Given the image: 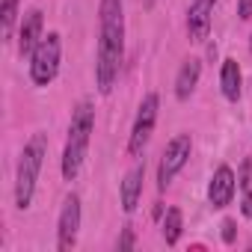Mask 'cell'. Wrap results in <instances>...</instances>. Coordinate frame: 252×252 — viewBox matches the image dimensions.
I'll return each mask as SVG.
<instances>
[{
    "mask_svg": "<svg viewBox=\"0 0 252 252\" xmlns=\"http://www.w3.org/2000/svg\"><path fill=\"white\" fill-rule=\"evenodd\" d=\"M220 86H222V95H225L228 101H237V98H240V65H237V60H231V57L222 60Z\"/></svg>",
    "mask_w": 252,
    "mask_h": 252,
    "instance_id": "13",
    "label": "cell"
},
{
    "mask_svg": "<svg viewBox=\"0 0 252 252\" xmlns=\"http://www.w3.org/2000/svg\"><path fill=\"white\" fill-rule=\"evenodd\" d=\"M222 243H234V237H237V222L234 220H222Z\"/></svg>",
    "mask_w": 252,
    "mask_h": 252,
    "instance_id": "17",
    "label": "cell"
},
{
    "mask_svg": "<svg viewBox=\"0 0 252 252\" xmlns=\"http://www.w3.org/2000/svg\"><path fill=\"white\" fill-rule=\"evenodd\" d=\"M92 128H95V110L89 101H80L71 113V125H68V140H65V149H63V178L65 181H74L83 160H86V152H89V140H92Z\"/></svg>",
    "mask_w": 252,
    "mask_h": 252,
    "instance_id": "2",
    "label": "cell"
},
{
    "mask_svg": "<svg viewBox=\"0 0 252 252\" xmlns=\"http://www.w3.org/2000/svg\"><path fill=\"white\" fill-rule=\"evenodd\" d=\"M60 57H63L60 33H48L30 57V80L36 86H51L60 74Z\"/></svg>",
    "mask_w": 252,
    "mask_h": 252,
    "instance_id": "4",
    "label": "cell"
},
{
    "mask_svg": "<svg viewBox=\"0 0 252 252\" xmlns=\"http://www.w3.org/2000/svg\"><path fill=\"white\" fill-rule=\"evenodd\" d=\"M143 178H146V163H137L128 175L122 178L119 199H122V211H125V214H134V211H137L140 196H143Z\"/></svg>",
    "mask_w": 252,
    "mask_h": 252,
    "instance_id": "11",
    "label": "cell"
},
{
    "mask_svg": "<svg viewBox=\"0 0 252 252\" xmlns=\"http://www.w3.org/2000/svg\"><path fill=\"white\" fill-rule=\"evenodd\" d=\"M116 246H119V252H131V249L137 246V237H134V228H131V225L122 228V237H119Z\"/></svg>",
    "mask_w": 252,
    "mask_h": 252,
    "instance_id": "16",
    "label": "cell"
},
{
    "mask_svg": "<svg viewBox=\"0 0 252 252\" xmlns=\"http://www.w3.org/2000/svg\"><path fill=\"white\" fill-rule=\"evenodd\" d=\"M146 6H149V9H152V6H155V0H146Z\"/></svg>",
    "mask_w": 252,
    "mask_h": 252,
    "instance_id": "21",
    "label": "cell"
},
{
    "mask_svg": "<svg viewBox=\"0 0 252 252\" xmlns=\"http://www.w3.org/2000/svg\"><path fill=\"white\" fill-rule=\"evenodd\" d=\"M249 51H252V42H249Z\"/></svg>",
    "mask_w": 252,
    "mask_h": 252,
    "instance_id": "22",
    "label": "cell"
},
{
    "mask_svg": "<svg viewBox=\"0 0 252 252\" xmlns=\"http://www.w3.org/2000/svg\"><path fill=\"white\" fill-rule=\"evenodd\" d=\"M249 172H252V160H243L240 163V178H237V184L243 190H249Z\"/></svg>",
    "mask_w": 252,
    "mask_h": 252,
    "instance_id": "18",
    "label": "cell"
},
{
    "mask_svg": "<svg viewBox=\"0 0 252 252\" xmlns=\"http://www.w3.org/2000/svg\"><path fill=\"white\" fill-rule=\"evenodd\" d=\"M214 3L217 0H190V9H187V36H190V42L199 45V42L208 39Z\"/></svg>",
    "mask_w": 252,
    "mask_h": 252,
    "instance_id": "8",
    "label": "cell"
},
{
    "mask_svg": "<svg viewBox=\"0 0 252 252\" xmlns=\"http://www.w3.org/2000/svg\"><path fill=\"white\" fill-rule=\"evenodd\" d=\"M15 21H18V0H3V3H0V27H3V39L6 42L12 39Z\"/></svg>",
    "mask_w": 252,
    "mask_h": 252,
    "instance_id": "15",
    "label": "cell"
},
{
    "mask_svg": "<svg viewBox=\"0 0 252 252\" xmlns=\"http://www.w3.org/2000/svg\"><path fill=\"white\" fill-rule=\"evenodd\" d=\"M77 231H80V199L68 193L60 211V222H57V249L71 252L77 246Z\"/></svg>",
    "mask_w": 252,
    "mask_h": 252,
    "instance_id": "7",
    "label": "cell"
},
{
    "mask_svg": "<svg viewBox=\"0 0 252 252\" xmlns=\"http://www.w3.org/2000/svg\"><path fill=\"white\" fill-rule=\"evenodd\" d=\"M234 187H237V178H234V172H231V166H217V172H214V178H211V184H208V202L214 205V208H225V205H231V199H234Z\"/></svg>",
    "mask_w": 252,
    "mask_h": 252,
    "instance_id": "9",
    "label": "cell"
},
{
    "mask_svg": "<svg viewBox=\"0 0 252 252\" xmlns=\"http://www.w3.org/2000/svg\"><path fill=\"white\" fill-rule=\"evenodd\" d=\"M181 228H184L181 208H169V211H166V217H163V240H166V246H175V243H178Z\"/></svg>",
    "mask_w": 252,
    "mask_h": 252,
    "instance_id": "14",
    "label": "cell"
},
{
    "mask_svg": "<svg viewBox=\"0 0 252 252\" xmlns=\"http://www.w3.org/2000/svg\"><path fill=\"white\" fill-rule=\"evenodd\" d=\"M125 57V6L122 0L98 3V54H95V83L101 95H110Z\"/></svg>",
    "mask_w": 252,
    "mask_h": 252,
    "instance_id": "1",
    "label": "cell"
},
{
    "mask_svg": "<svg viewBox=\"0 0 252 252\" xmlns=\"http://www.w3.org/2000/svg\"><path fill=\"white\" fill-rule=\"evenodd\" d=\"M190 152H193L190 134H175V137L166 143L163 158H160V166H158V187H160V190H166V187L172 184V178L187 166Z\"/></svg>",
    "mask_w": 252,
    "mask_h": 252,
    "instance_id": "6",
    "label": "cell"
},
{
    "mask_svg": "<svg viewBox=\"0 0 252 252\" xmlns=\"http://www.w3.org/2000/svg\"><path fill=\"white\" fill-rule=\"evenodd\" d=\"M45 152H48V137L45 134H33L30 143L24 146L21 158H18V172H15V205L21 211L30 208L33 193H36V181L45 163Z\"/></svg>",
    "mask_w": 252,
    "mask_h": 252,
    "instance_id": "3",
    "label": "cell"
},
{
    "mask_svg": "<svg viewBox=\"0 0 252 252\" xmlns=\"http://www.w3.org/2000/svg\"><path fill=\"white\" fill-rule=\"evenodd\" d=\"M42 9H30L24 18H21V30H18V54L21 57H33V51L39 48V42L45 39L42 36Z\"/></svg>",
    "mask_w": 252,
    "mask_h": 252,
    "instance_id": "10",
    "label": "cell"
},
{
    "mask_svg": "<svg viewBox=\"0 0 252 252\" xmlns=\"http://www.w3.org/2000/svg\"><path fill=\"white\" fill-rule=\"evenodd\" d=\"M199 77H202V60H196V57L184 60V65L178 68V77H175V98L187 101L193 95V89L199 86Z\"/></svg>",
    "mask_w": 252,
    "mask_h": 252,
    "instance_id": "12",
    "label": "cell"
},
{
    "mask_svg": "<svg viewBox=\"0 0 252 252\" xmlns=\"http://www.w3.org/2000/svg\"><path fill=\"white\" fill-rule=\"evenodd\" d=\"M158 107H160V98L158 92H149L137 110V119H134V128H131V137H128V155L131 158H140L152 140V131H155V122H158Z\"/></svg>",
    "mask_w": 252,
    "mask_h": 252,
    "instance_id": "5",
    "label": "cell"
},
{
    "mask_svg": "<svg viewBox=\"0 0 252 252\" xmlns=\"http://www.w3.org/2000/svg\"><path fill=\"white\" fill-rule=\"evenodd\" d=\"M237 18L249 21L252 18V0H237Z\"/></svg>",
    "mask_w": 252,
    "mask_h": 252,
    "instance_id": "19",
    "label": "cell"
},
{
    "mask_svg": "<svg viewBox=\"0 0 252 252\" xmlns=\"http://www.w3.org/2000/svg\"><path fill=\"white\" fill-rule=\"evenodd\" d=\"M240 211H243V217H249V220H252V190H243V199H240Z\"/></svg>",
    "mask_w": 252,
    "mask_h": 252,
    "instance_id": "20",
    "label": "cell"
}]
</instances>
